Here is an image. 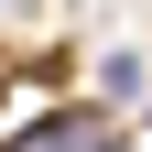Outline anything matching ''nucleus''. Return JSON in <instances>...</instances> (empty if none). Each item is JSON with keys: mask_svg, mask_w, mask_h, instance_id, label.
<instances>
[{"mask_svg": "<svg viewBox=\"0 0 152 152\" xmlns=\"http://www.w3.org/2000/svg\"><path fill=\"white\" fill-rule=\"evenodd\" d=\"M0 98H11V65H0Z\"/></svg>", "mask_w": 152, "mask_h": 152, "instance_id": "obj_2", "label": "nucleus"}, {"mask_svg": "<svg viewBox=\"0 0 152 152\" xmlns=\"http://www.w3.org/2000/svg\"><path fill=\"white\" fill-rule=\"evenodd\" d=\"M11 152H109V109H54V120L11 130Z\"/></svg>", "mask_w": 152, "mask_h": 152, "instance_id": "obj_1", "label": "nucleus"}]
</instances>
